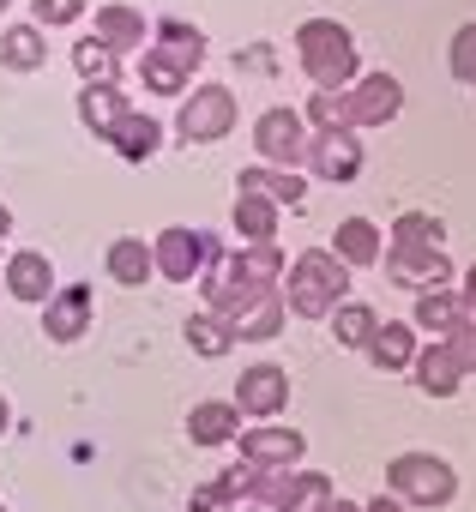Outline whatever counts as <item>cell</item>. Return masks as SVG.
<instances>
[{
    "mask_svg": "<svg viewBox=\"0 0 476 512\" xmlns=\"http://www.w3.org/2000/svg\"><path fill=\"white\" fill-rule=\"evenodd\" d=\"M7 235H13V211H7V205H0V241H7Z\"/></svg>",
    "mask_w": 476,
    "mask_h": 512,
    "instance_id": "cell-39",
    "label": "cell"
},
{
    "mask_svg": "<svg viewBox=\"0 0 476 512\" xmlns=\"http://www.w3.org/2000/svg\"><path fill=\"white\" fill-rule=\"evenodd\" d=\"M326 506H332V482L320 470H290V482H284L272 512H326Z\"/></svg>",
    "mask_w": 476,
    "mask_h": 512,
    "instance_id": "cell-25",
    "label": "cell"
},
{
    "mask_svg": "<svg viewBox=\"0 0 476 512\" xmlns=\"http://www.w3.org/2000/svg\"><path fill=\"white\" fill-rule=\"evenodd\" d=\"M235 440H242V458L260 464V470H296L302 452H308V440L296 428H278V422H260L248 434H235Z\"/></svg>",
    "mask_w": 476,
    "mask_h": 512,
    "instance_id": "cell-11",
    "label": "cell"
},
{
    "mask_svg": "<svg viewBox=\"0 0 476 512\" xmlns=\"http://www.w3.org/2000/svg\"><path fill=\"white\" fill-rule=\"evenodd\" d=\"M103 266H109V278H115L121 290H145V284L157 278L151 241H139V235H115V241H109V253H103Z\"/></svg>",
    "mask_w": 476,
    "mask_h": 512,
    "instance_id": "cell-17",
    "label": "cell"
},
{
    "mask_svg": "<svg viewBox=\"0 0 476 512\" xmlns=\"http://www.w3.org/2000/svg\"><path fill=\"white\" fill-rule=\"evenodd\" d=\"M127 109H133V103H127L115 85H85V91H79V121H85L91 133H109Z\"/></svg>",
    "mask_w": 476,
    "mask_h": 512,
    "instance_id": "cell-27",
    "label": "cell"
},
{
    "mask_svg": "<svg viewBox=\"0 0 476 512\" xmlns=\"http://www.w3.org/2000/svg\"><path fill=\"white\" fill-rule=\"evenodd\" d=\"M43 61H49V31L43 25L0 31V67H7V73H37Z\"/></svg>",
    "mask_w": 476,
    "mask_h": 512,
    "instance_id": "cell-22",
    "label": "cell"
},
{
    "mask_svg": "<svg viewBox=\"0 0 476 512\" xmlns=\"http://www.w3.org/2000/svg\"><path fill=\"white\" fill-rule=\"evenodd\" d=\"M392 241H404V247H440V241H446V223L428 217V211H404V217L392 223Z\"/></svg>",
    "mask_w": 476,
    "mask_h": 512,
    "instance_id": "cell-33",
    "label": "cell"
},
{
    "mask_svg": "<svg viewBox=\"0 0 476 512\" xmlns=\"http://www.w3.org/2000/svg\"><path fill=\"white\" fill-rule=\"evenodd\" d=\"M103 139H109V145H115L127 163H145V157H157V145H163V127H157L145 109H127V115H121V121H115Z\"/></svg>",
    "mask_w": 476,
    "mask_h": 512,
    "instance_id": "cell-21",
    "label": "cell"
},
{
    "mask_svg": "<svg viewBox=\"0 0 476 512\" xmlns=\"http://www.w3.org/2000/svg\"><path fill=\"white\" fill-rule=\"evenodd\" d=\"M284 404H290V374H284L278 362H254V368H242V380H235V410H242V416L272 422Z\"/></svg>",
    "mask_w": 476,
    "mask_h": 512,
    "instance_id": "cell-10",
    "label": "cell"
},
{
    "mask_svg": "<svg viewBox=\"0 0 476 512\" xmlns=\"http://www.w3.org/2000/svg\"><path fill=\"white\" fill-rule=\"evenodd\" d=\"M410 368H416V386H422L428 398H452L458 380H464V362H458V350H452L446 338H428Z\"/></svg>",
    "mask_w": 476,
    "mask_h": 512,
    "instance_id": "cell-16",
    "label": "cell"
},
{
    "mask_svg": "<svg viewBox=\"0 0 476 512\" xmlns=\"http://www.w3.org/2000/svg\"><path fill=\"white\" fill-rule=\"evenodd\" d=\"M7 7H13V0H0V13H7Z\"/></svg>",
    "mask_w": 476,
    "mask_h": 512,
    "instance_id": "cell-42",
    "label": "cell"
},
{
    "mask_svg": "<svg viewBox=\"0 0 476 512\" xmlns=\"http://www.w3.org/2000/svg\"><path fill=\"white\" fill-rule=\"evenodd\" d=\"M416 350H422V344H416V326H410V320H386V326H374V338H368L362 356H368L380 374H398V368L416 362Z\"/></svg>",
    "mask_w": 476,
    "mask_h": 512,
    "instance_id": "cell-19",
    "label": "cell"
},
{
    "mask_svg": "<svg viewBox=\"0 0 476 512\" xmlns=\"http://www.w3.org/2000/svg\"><path fill=\"white\" fill-rule=\"evenodd\" d=\"M235 193H260V199H272L278 211L290 205H302V193H308V181L296 175V169H272V163H254V169H242V181H235Z\"/></svg>",
    "mask_w": 476,
    "mask_h": 512,
    "instance_id": "cell-20",
    "label": "cell"
},
{
    "mask_svg": "<svg viewBox=\"0 0 476 512\" xmlns=\"http://www.w3.org/2000/svg\"><path fill=\"white\" fill-rule=\"evenodd\" d=\"M284 290H260L248 308H235L223 326H229V338H242V344H266V338H278L284 332Z\"/></svg>",
    "mask_w": 476,
    "mask_h": 512,
    "instance_id": "cell-15",
    "label": "cell"
},
{
    "mask_svg": "<svg viewBox=\"0 0 476 512\" xmlns=\"http://www.w3.org/2000/svg\"><path fill=\"white\" fill-rule=\"evenodd\" d=\"M374 326H380V314H374L368 302H338V308H332V338H338L344 350H368Z\"/></svg>",
    "mask_w": 476,
    "mask_h": 512,
    "instance_id": "cell-30",
    "label": "cell"
},
{
    "mask_svg": "<svg viewBox=\"0 0 476 512\" xmlns=\"http://www.w3.org/2000/svg\"><path fill=\"white\" fill-rule=\"evenodd\" d=\"M398 109H404V85H398L392 73H368V79L350 91V121H356V133L398 121Z\"/></svg>",
    "mask_w": 476,
    "mask_h": 512,
    "instance_id": "cell-13",
    "label": "cell"
},
{
    "mask_svg": "<svg viewBox=\"0 0 476 512\" xmlns=\"http://www.w3.org/2000/svg\"><path fill=\"white\" fill-rule=\"evenodd\" d=\"M235 127V97L223 85H199L193 97H181V115H175V133L187 145H211Z\"/></svg>",
    "mask_w": 476,
    "mask_h": 512,
    "instance_id": "cell-7",
    "label": "cell"
},
{
    "mask_svg": "<svg viewBox=\"0 0 476 512\" xmlns=\"http://www.w3.org/2000/svg\"><path fill=\"white\" fill-rule=\"evenodd\" d=\"M458 302H464V314H476V266L464 272V290H458Z\"/></svg>",
    "mask_w": 476,
    "mask_h": 512,
    "instance_id": "cell-38",
    "label": "cell"
},
{
    "mask_svg": "<svg viewBox=\"0 0 476 512\" xmlns=\"http://www.w3.org/2000/svg\"><path fill=\"white\" fill-rule=\"evenodd\" d=\"M79 19H85V0H31V25H43V31L79 25Z\"/></svg>",
    "mask_w": 476,
    "mask_h": 512,
    "instance_id": "cell-35",
    "label": "cell"
},
{
    "mask_svg": "<svg viewBox=\"0 0 476 512\" xmlns=\"http://www.w3.org/2000/svg\"><path fill=\"white\" fill-rule=\"evenodd\" d=\"M73 67H79V79H85V85H115V79H121V55H115L103 37L73 43Z\"/></svg>",
    "mask_w": 476,
    "mask_h": 512,
    "instance_id": "cell-29",
    "label": "cell"
},
{
    "mask_svg": "<svg viewBox=\"0 0 476 512\" xmlns=\"http://www.w3.org/2000/svg\"><path fill=\"white\" fill-rule=\"evenodd\" d=\"M7 422H13V410H7V398H0V434H7Z\"/></svg>",
    "mask_w": 476,
    "mask_h": 512,
    "instance_id": "cell-41",
    "label": "cell"
},
{
    "mask_svg": "<svg viewBox=\"0 0 476 512\" xmlns=\"http://www.w3.org/2000/svg\"><path fill=\"white\" fill-rule=\"evenodd\" d=\"M350 296V266L338 260L332 247H308L302 260L290 266V290H284V308L296 320H332V308Z\"/></svg>",
    "mask_w": 476,
    "mask_h": 512,
    "instance_id": "cell-1",
    "label": "cell"
},
{
    "mask_svg": "<svg viewBox=\"0 0 476 512\" xmlns=\"http://www.w3.org/2000/svg\"><path fill=\"white\" fill-rule=\"evenodd\" d=\"M187 434H193V446H229L242 434V410H235V398H205L187 410Z\"/></svg>",
    "mask_w": 476,
    "mask_h": 512,
    "instance_id": "cell-18",
    "label": "cell"
},
{
    "mask_svg": "<svg viewBox=\"0 0 476 512\" xmlns=\"http://www.w3.org/2000/svg\"><path fill=\"white\" fill-rule=\"evenodd\" d=\"M380 260H386V278H392L398 290H410V296L452 290V260H446L440 247H404V241H392Z\"/></svg>",
    "mask_w": 476,
    "mask_h": 512,
    "instance_id": "cell-5",
    "label": "cell"
},
{
    "mask_svg": "<svg viewBox=\"0 0 476 512\" xmlns=\"http://www.w3.org/2000/svg\"><path fill=\"white\" fill-rule=\"evenodd\" d=\"M446 67H452V79H458V85H476V25H458V31H452Z\"/></svg>",
    "mask_w": 476,
    "mask_h": 512,
    "instance_id": "cell-34",
    "label": "cell"
},
{
    "mask_svg": "<svg viewBox=\"0 0 476 512\" xmlns=\"http://www.w3.org/2000/svg\"><path fill=\"white\" fill-rule=\"evenodd\" d=\"M91 320H97L91 284H61V290L43 302V338H55V344H79V338L91 332Z\"/></svg>",
    "mask_w": 476,
    "mask_h": 512,
    "instance_id": "cell-9",
    "label": "cell"
},
{
    "mask_svg": "<svg viewBox=\"0 0 476 512\" xmlns=\"http://www.w3.org/2000/svg\"><path fill=\"white\" fill-rule=\"evenodd\" d=\"M308 121H314L320 133L356 127V121H350V85H344V91H314V103H308Z\"/></svg>",
    "mask_w": 476,
    "mask_h": 512,
    "instance_id": "cell-32",
    "label": "cell"
},
{
    "mask_svg": "<svg viewBox=\"0 0 476 512\" xmlns=\"http://www.w3.org/2000/svg\"><path fill=\"white\" fill-rule=\"evenodd\" d=\"M187 344H193L205 362H217V356H229L235 338H229V326H223L217 314H193V320H187Z\"/></svg>",
    "mask_w": 476,
    "mask_h": 512,
    "instance_id": "cell-31",
    "label": "cell"
},
{
    "mask_svg": "<svg viewBox=\"0 0 476 512\" xmlns=\"http://www.w3.org/2000/svg\"><path fill=\"white\" fill-rule=\"evenodd\" d=\"M254 151H260V163H272V169H296V163H308V121L296 115V109H266L260 121H254Z\"/></svg>",
    "mask_w": 476,
    "mask_h": 512,
    "instance_id": "cell-6",
    "label": "cell"
},
{
    "mask_svg": "<svg viewBox=\"0 0 476 512\" xmlns=\"http://www.w3.org/2000/svg\"><path fill=\"white\" fill-rule=\"evenodd\" d=\"M97 37H103L115 55H121V49H145V19L115 0V7H97Z\"/></svg>",
    "mask_w": 476,
    "mask_h": 512,
    "instance_id": "cell-26",
    "label": "cell"
},
{
    "mask_svg": "<svg viewBox=\"0 0 476 512\" xmlns=\"http://www.w3.org/2000/svg\"><path fill=\"white\" fill-rule=\"evenodd\" d=\"M326 512H362V506H350V500H332V506H326Z\"/></svg>",
    "mask_w": 476,
    "mask_h": 512,
    "instance_id": "cell-40",
    "label": "cell"
},
{
    "mask_svg": "<svg viewBox=\"0 0 476 512\" xmlns=\"http://www.w3.org/2000/svg\"><path fill=\"white\" fill-rule=\"evenodd\" d=\"M362 512H404V500H398V494H392V488H386V494H374V500H368V506H362Z\"/></svg>",
    "mask_w": 476,
    "mask_h": 512,
    "instance_id": "cell-37",
    "label": "cell"
},
{
    "mask_svg": "<svg viewBox=\"0 0 476 512\" xmlns=\"http://www.w3.org/2000/svg\"><path fill=\"white\" fill-rule=\"evenodd\" d=\"M386 488L404 500V506H452V494H458V476H452V464L446 458H434V452H398L392 464H386Z\"/></svg>",
    "mask_w": 476,
    "mask_h": 512,
    "instance_id": "cell-4",
    "label": "cell"
},
{
    "mask_svg": "<svg viewBox=\"0 0 476 512\" xmlns=\"http://www.w3.org/2000/svg\"><path fill=\"white\" fill-rule=\"evenodd\" d=\"M0 512H7V506H0Z\"/></svg>",
    "mask_w": 476,
    "mask_h": 512,
    "instance_id": "cell-43",
    "label": "cell"
},
{
    "mask_svg": "<svg viewBox=\"0 0 476 512\" xmlns=\"http://www.w3.org/2000/svg\"><path fill=\"white\" fill-rule=\"evenodd\" d=\"M464 320V302H458V290H428V296H416V314H410V326L416 332H428V338H452V326Z\"/></svg>",
    "mask_w": 476,
    "mask_h": 512,
    "instance_id": "cell-24",
    "label": "cell"
},
{
    "mask_svg": "<svg viewBox=\"0 0 476 512\" xmlns=\"http://www.w3.org/2000/svg\"><path fill=\"white\" fill-rule=\"evenodd\" d=\"M199 61H205V37L193 25H181V19H163L157 25V49L139 55V79H145L151 97H181Z\"/></svg>",
    "mask_w": 476,
    "mask_h": 512,
    "instance_id": "cell-2",
    "label": "cell"
},
{
    "mask_svg": "<svg viewBox=\"0 0 476 512\" xmlns=\"http://www.w3.org/2000/svg\"><path fill=\"white\" fill-rule=\"evenodd\" d=\"M332 253H338L344 266H380V229L368 217H344L332 229Z\"/></svg>",
    "mask_w": 476,
    "mask_h": 512,
    "instance_id": "cell-23",
    "label": "cell"
},
{
    "mask_svg": "<svg viewBox=\"0 0 476 512\" xmlns=\"http://www.w3.org/2000/svg\"><path fill=\"white\" fill-rule=\"evenodd\" d=\"M296 61L314 79V91H344L356 79V37L338 19H308L296 31Z\"/></svg>",
    "mask_w": 476,
    "mask_h": 512,
    "instance_id": "cell-3",
    "label": "cell"
},
{
    "mask_svg": "<svg viewBox=\"0 0 476 512\" xmlns=\"http://www.w3.org/2000/svg\"><path fill=\"white\" fill-rule=\"evenodd\" d=\"M151 260H157V278L193 284V272H205V260H211V235L205 229H187V223H169L151 241Z\"/></svg>",
    "mask_w": 476,
    "mask_h": 512,
    "instance_id": "cell-8",
    "label": "cell"
},
{
    "mask_svg": "<svg viewBox=\"0 0 476 512\" xmlns=\"http://www.w3.org/2000/svg\"><path fill=\"white\" fill-rule=\"evenodd\" d=\"M55 290H61V284H55L49 253H37V247L7 253V296H13V302H49Z\"/></svg>",
    "mask_w": 476,
    "mask_h": 512,
    "instance_id": "cell-14",
    "label": "cell"
},
{
    "mask_svg": "<svg viewBox=\"0 0 476 512\" xmlns=\"http://www.w3.org/2000/svg\"><path fill=\"white\" fill-rule=\"evenodd\" d=\"M452 350H458V362H464V374H476V314H464L458 326H452V338H446Z\"/></svg>",
    "mask_w": 476,
    "mask_h": 512,
    "instance_id": "cell-36",
    "label": "cell"
},
{
    "mask_svg": "<svg viewBox=\"0 0 476 512\" xmlns=\"http://www.w3.org/2000/svg\"><path fill=\"white\" fill-rule=\"evenodd\" d=\"M235 235L242 241H278V205L260 199V193H242L235 199Z\"/></svg>",
    "mask_w": 476,
    "mask_h": 512,
    "instance_id": "cell-28",
    "label": "cell"
},
{
    "mask_svg": "<svg viewBox=\"0 0 476 512\" xmlns=\"http://www.w3.org/2000/svg\"><path fill=\"white\" fill-rule=\"evenodd\" d=\"M308 163H314L320 181H356V175H362V139H356V127L314 133V139H308Z\"/></svg>",
    "mask_w": 476,
    "mask_h": 512,
    "instance_id": "cell-12",
    "label": "cell"
}]
</instances>
